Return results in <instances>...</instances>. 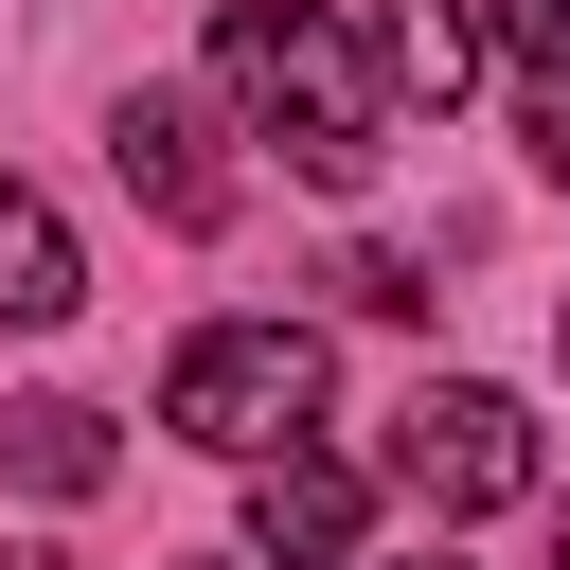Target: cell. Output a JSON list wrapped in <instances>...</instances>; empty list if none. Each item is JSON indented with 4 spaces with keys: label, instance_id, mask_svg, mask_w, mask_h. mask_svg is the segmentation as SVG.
Returning <instances> with one entry per match:
<instances>
[{
    "label": "cell",
    "instance_id": "6",
    "mask_svg": "<svg viewBox=\"0 0 570 570\" xmlns=\"http://www.w3.org/2000/svg\"><path fill=\"white\" fill-rule=\"evenodd\" d=\"M107 463H125V445H107L89 392H18V410H0V481H18V499H107Z\"/></svg>",
    "mask_w": 570,
    "mask_h": 570
},
{
    "label": "cell",
    "instance_id": "10",
    "mask_svg": "<svg viewBox=\"0 0 570 570\" xmlns=\"http://www.w3.org/2000/svg\"><path fill=\"white\" fill-rule=\"evenodd\" d=\"M517 125H534V178H570V53H534V89H517Z\"/></svg>",
    "mask_w": 570,
    "mask_h": 570
},
{
    "label": "cell",
    "instance_id": "5",
    "mask_svg": "<svg viewBox=\"0 0 570 570\" xmlns=\"http://www.w3.org/2000/svg\"><path fill=\"white\" fill-rule=\"evenodd\" d=\"M107 160H125V196H142L160 232H214V214H232V160H214V125H196L178 89H125V107H107Z\"/></svg>",
    "mask_w": 570,
    "mask_h": 570
},
{
    "label": "cell",
    "instance_id": "12",
    "mask_svg": "<svg viewBox=\"0 0 570 570\" xmlns=\"http://www.w3.org/2000/svg\"><path fill=\"white\" fill-rule=\"evenodd\" d=\"M0 570H71V552H0Z\"/></svg>",
    "mask_w": 570,
    "mask_h": 570
},
{
    "label": "cell",
    "instance_id": "3",
    "mask_svg": "<svg viewBox=\"0 0 570 570\" xmlns=\"http://www.w3.org/2000/svg\"><path fill=\"white\" fill-rule=\"evenodd\" d=\"M392 481H410L428 517H499V499H534V410L481 392V374H428V392L392 410Z\"/></svg>",
    "mask_w": 570,
    "mask_h": 570
},
{
    "label": "cell",
    "instance_id": "4",
    "mask_svg": "<svg viewBox=\"0 0 570 570\" xmlns=\"http://www.w3.org/2000/svg\"><path fill=\"white\" fill-rule=\"evenodd\" d=\"M356 534H374V481L338 445H267L249 463V570H356Z\"/></svg>",
    "mask_w": 570,
    "mask_h": 570
},
{
    "label": "cell",
    "instance_id": "13",
    "mask_svg": "<svg viewBox=\"0 0 570 570\" xmlns=\"http://www.w3.org/2000/svg\"><path fill=\"white\" fill-rule=\"evenodd\" d=\"M552 570H570V517H552Z\"/></svg>",
    "mask_w": 570,
    "mask_h": 570
},
{
    "label": "cell",
    "instance_id": "8",
    "mask_svg": "<svg viewBox=\"0 0 570 570\" xmlns=\"http://www.w3.org/2000/svg\"><path fill=\"white\" fill-rule=\"evenodd\" d=\"M71 303H89V249H71V214H53L36 178H0V321H18V338H53Z\"/></svg>",
    "mask_w": 570,
    "mask_h": 570
},
{
    "label": "cell",
    "instance_id": "7",
    "mask_svg": "<svg viewBox=\"0 0 570 570\" xmlns=\"http://www.w3.org/2000/svg\"><path fill=\"white\" fill-rule=\"evenodd\" d=\"M356 36H374V89H392V107H463V89H481V18H463V0H374Z\"/></svg>",
    "mask_w": 570,
    "mask_h": 570
},
{
    "label": "cell",
    "instance_id": "2",
    "mask_svg": "<svg viewBox=\"0 0 570 570\" xmlns=\"http://www.w3.org/2000/svg\"><path fill=\"white\" fill-rule=\"evenodd\" d=\"M321 321H196L178 356H160V428L178 445H214V463H267V445H303L321 428Z\"/></svg>",
    "mask_w": 570,
    "mask_h": 570
},
{
    "label": "cell",
    "instance_id": "1",
    "mask_svg": "<svg viewBox=\"0 0 570 570\" xmlns=\"http://www.w3.org/2000/svg\"><path fill=\"white\" fill-rule=\"evenodd\" d=\"M214 89L249 107V142H285L321 196H356L392 160V89H374V36L338 0H232L214 18Z\"/></svg>",
    "mask_w": 570,
    "mask_h": 570
},
{
    "label": "cell",
    "instance_id": "11",
    "mask_svg": "<svg viewBox=\"0 0 570 570\" xmlns=\"http://www.w3.org/2000/svg\"><path fill=\"white\" fill-rule=\"evenodd\" d=\"M534 53H570V0H534Z\"/></svg>",
    "mask_w": 570,
    "mask_h": 570
},
{
    "label": "cell",
    "instance_id": "9",
    "mask_svg": "<svg viewBox=\"0 0 570 570\" xmlns=\"http://www.w3.org/2000/svg\"><path fill=\"white\" fill-rule=\"evenodd\" d=\"M338 303H374V321H428V267H410V249H356V267H338Z\"/></svg>",
    "mask_w": 570,
    "mask_h": 570
}]
</instances>
